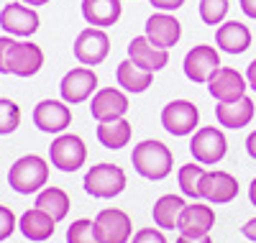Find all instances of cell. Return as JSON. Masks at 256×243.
I'll list each match as a JSON object with an SVG mask.
<instances>
[{
	"instance_id": "obj_1",
	"label": "cell",
	"mask_w": 256,
	"mask_h": 243,
	"mask_svg": "<svg viewBox=\"0 0 256 243\" xmlns=\"http://www.w3.org/2000/svg\"><path fill=\"white\" fill-rule=\"evenodd\" d=\"M131 164L134 169L144 176V180H152V182H162L166 180L174 169V156L169 146H164L156 138H146L141 144L134 146L131 151Z\"/></svg>"
},
{
	"instance_id": "obj_2",
	"label": "cell",
	"mask_w": 256,
	"mask_h": 243,
	"mask_svg": "<svg viewBox=\"0 0 256 243\" xmlns=\"http://www.w3.org/2000/svg\"><path fill=\"white\" fill-rule=\"evenodd\" d=\"M46 182H49V164L36 154H26V156L16 159L8 172V184L18 194L41 192V187H46Z\"/></svg>"
},
{
	"instance_id": "obj_41",
	"label": "cell",
	"mask_w": 256,
	"mask_h": 243,
	"mask_svg": "<svg viewBox=\"0 0 256 243\" xmlns=\"http://www.w3.org/2000/svg\"><path fill=\"white\" fill-rule=\"evenodd\" d=\"M248 200H251V205L256 208V176H254L251 184H248Z\"/></svg>"
},
{
	"instance_id": "obj_8",
	"label": "cell",
	"mask_w": 256,
	"mask_h": 243,
	"mask_svg": "<svg viewBox=\"0 0 256 243\" xmlns=\"http://www.w3.org/2000/svg\"><path fill=\"white\" fill-rule=\"evenodd\" d=\"M49 162L59 172H77L88 162V146L74 134H59L49 146Z\"/></svg>"
},
{
	"instance_id": "obj_6",
	"label": "cell",
	"mask_w": 256,
	"mask_h": 243,
	"mask_svg": "<svg viewBox=\"0 0 256 243\" xmlns=\"http://www.w3.org/2000/svg\"><path fill=\"white\" fill-rule=\"evenodd\" d=\"M74 59L80 64H84V67H98V64H102L105 59H108L110 54V38L108 34H105V28H95V26H88L82 28L74 38Z\"/></svg>"
},
{
	"instance_id": "obj_18",
	"label": "cell",
	"mask_w": 256,
	"mask_h": 243,
	"mask_svg": "<svg viewBox=\"0 0 256 243\" xmlns=\"http://www.w3.org/2000/svg\"><path fill=\"white\" fill-rule=\"evenodd\" d=\"M216 226V210L210 208V202H200L192 200L190 205H184L177 230L180 236H208Z\"/></svg>"
},
{
	"instance_id": "obj_12",
	"label": "cell",
	"mask_w": 256,
	"mask_h": 243,
	"mask_svg": "<svg viewBox=\"0 0 256 243\" xmlns=\"http://www.w3.org/2000/svg\"><path fill=\"white\" fill-rule=\"evenodd\" d=\"M41 67H44V52L38 44L31 41H13L8 56H6V70L8 74L16 77H34Z\"/></svg>"
},
{
	"instance_id": "obj_39",
	"label": "cell",
	"mask_w": 256,
	"mask_h": 243,
	"mask_svg": "<svg viewBox=\"0 0 256 243\" xmlns=\"http://www.w3.org/2000/svg\"><path fill=\"white\" fill-rule=\"evenodd\" d=\"M246 82H248V87L256 92V59L254 62H248V67H246Z\"/></svg>"
},
{
	"instance_id": "obj_11",
	"label": "cell",
	"mask_w": 256,
	"mask_h": 243,
	"mask_svg": "<svg viewBox=\"0 0 256 243\" xmlns=\"http://www.w3.org/2000/svg\"><path fill=\"white\" fill-rule=\"evenodd\" d=\"M98 236L102 243H128L134 238V220L120 208H105L95 215Z\"/></svg>"
},
{
	"instance_id": "obj_5",
	"label": "cell",
	"mask_w": 256,
	"mask_h": 243,
	"mask_svg": "<svg viewBox=\"0 0 256 243\" xmlns=\"http://www.w3.org/2000/svg\"><path fill=\"white\" fill-rule=\"evenodd\" d=\"M220 67H223L220 49L212 46V44H195V46L184 54V62H182L184 77L190 82H198V84H208V80Z\"/></svg>"
},
{
	"instance_id": "obj_26",
	"label": "cell",
	"mask_w": 256,
	"mask_h": 243,
	"mask_svg": "<svg viewBox=\"0 0 256 243\" xmlns=\"http://www.w3.org/2000/svg\"><path fill=\"white\" fill-rule=\"evenodd\" d=\"M131 136H134V128L126 118H116V120H105V123H98V141L110 148V151H118L123 146L131 144Z\"/></svg>"
},
{
	"instance_id": "obj_13",
	"label": "cell",
	"mask_w": 256,
	"mask_h": 243,
	"mask_svg": "<svg viewBox=\"0 0 256 243\" xmlns=\"http://www.w3.org/2000/svg\"><path fill=\"white\" fill-rule=\"evenodd\" d=\"M128 108H131L128 92L120 90V87H100V90L90 98V113L98 123L126 118Z\"/></svg>"
},
{
	"instance_id": "obj_20",
	"label": "cell",
	"mask_w": 256,
	"mask_h": 243,
	"mask_svg": "<svg viewBox=\"0 0 256 243\" xmlns=\"http://www.w3.org/2000/svg\"><path fill=\"white\" fill-rule=\"evenodd\" d=\"M251 28L241 20H223V24L216 28V46L226 54H244L251 46Z\"/></svg>"
},
{
	"instance_id": "obj_22",
	"label": "cell",
	"mask_w": 256,
	"mask_h": 243,
	"mask_svg": "<svg viewBox=\"0 0 256 243\" xmlns=\"http://www.w3.org/2000/svg\"><path fill=\"white\" fill-rule=\"evenodd\" d=\"M123 16L120 0H82V18L95 28H110Z\"/></svg>"
},
{
	"instance_id": "obj_14",
	"label": "cell",
	"mask_w": 256,
	"mask_h": 243,
	"mask_svg": "<svg viewBox=\"0 0 256 243\" xmlns=\"http://www.w3.org/2000/svg\"><path fill=\"white\" fill-rule=\"evenodd\" d=\"M38 13L26 6V3H8L0 10V28L8 36H18V38H28L38 31Z\"/></svg>"
},
{
	"instance_id": "obj_31",
	"label": "cell",
	"mask_w": 256,
	"mask_h": 243,
	"mask_svg": "<svg viewBox=\"0 0 256 243\" xmlns=\"http://www.w3.org/2000/svg\"><path fill=\"white\" fill-rule=\"evenodd\" d=\"M20 126V108L18 102L0 98V136H8Z\"/></svg>"
},
{
	"instance_id": "obj_35",
	"label": "cell",
	"mask_w": 256,
	"mask_h": 243,
	"mask_svg": "<svg viewBox=\"0 0 256 243\" xmlns=\"http://www.w3.org/2000/svg\"><path fill=\"white\" fill-rule=\"evenodd\" d=\"M10 44H13V36H0V72L3 74H8V70H6V56H8V49H10Z\"/></svg>"
},
{
	"instance_id": "obj_38",
	"label": "cell",
	"mask_w": 256,
	"mask_h": 243,
	"mask_svg": "<svg viewBox=\"0 0 256 243\" xmlns=\"http://www.w3.org/2000/svg\"><path fill=\"white\" fill-rule=\"evenodd\" d=\"M174 243H212L210 233L208 236H180Z\"/></svg>"
},
{
	"instance_id": "obj_23",
	"label": "cell",
	"mask_w": 256,
	"mask_h": 243,
	"mask_svg": "<svg viewBox=\"0 0 256 243\" xmlns=\"http://www.w3.org/2000/svg\"><path fill=\"white\" fill-rule=\"evenodd\" d=\"M54 226H56V220L52 215H46L44 210H38L36 205L18 218V230L24 233V238H28L34 243L49 240L54 236Z\"/></svg>"
},
{
	"instance_id": "obj_27",
	"label": "cell",
	"mask_w": 256,
	"mask_h": 243,
	"mask_svg": "<svg viewBox=\"0 0 256 243\" xmlns=\"http://www.w3.org/2000/svg\"><path fill=\"white\" fill-rule=\"evenodd\" d=\"M36 208L44 210L46 215H52L56 223H59V220L67 218L72 202H70V194L64 192L62 187H44V190L36 194Z\"/></svg>"
},
{
	"instance_id": "obj_9",
	"label": "cell",
	"mask_w": 256,
	"mask_h": 243,
	"mask_svg": "<svg viewBox=\"0 0 256 243\" xmlns=\"http://www.w3.org/2000/svg\"><path fill=\"white\" fill-rule=\"evenodd\" d=\"M98 92V74L92 67H74L59 82V95L67 105H80Z\"/></svg>"
},
{
	"instance_id": "obj_24",
	"label": "cell",
	"mask_w": 256,
	"mask_h": 243,
	"mask_svg": "<svg viewBox=\"0 0 256 243\" xmlns=\"http://www.w3.org/2000/svg\"><path fill=\"white\" fill-rule=\"evenodd\" d=\"M116 82L120 90H126L128 95H141L146 92L154 82V72H148L138 64H134L131 59H123L116 70Z\"/></svg>"
},
{
	"instance_id": "obj_17",
	"label": "cell",
	"mask_w": 256,
	"mask_h": 243,
	"mask_svg": "<svg viewBox=\"0 0 256 243\" xmlns=\"http://www.w3.org/2000/svg\"><path fill=\"white\" fill-rule=\"evenodd\" d=\"M246 90H248L246 74H241L238 70H233V67H220L216 74L208 80V92L218 102L238 100V98L246 95Z\"/></svg>"
},
{
	"instance_id": "obj_16",
	"label": "cell",
	"mask_w": 256,
	"mask_h": 243,
	"mask_svg": "<svg viewBox=\"0 0 256 243\" xmlns=\"http://www.w3.org/2000/svg\"><path fill=\"white\" fill-rule=\"evenodd\" d=\"M72 123V110L64 100H41L34 108V126L44 134H64Z\"/></svg>"
},
{
	"instance_id": "obj_42",
	"label": "cell",
	"mask_w": 256,
	"mask_h": 243,
	"mask_svg": "<svg viewBox=\"0 0 256 243\" xmlns=\"http://www.w3.org/2000/svg\"><path fill=\"white\" fill-rule=\"evenodd\" d=\"M20 3H26V6L36 8V6H46V3H52V0H20Z\"/></svg>"
},
{
	"instance_id": "obj_4",
	"label": "cell",
	"mask_w": 256,
	"mask_h": 243,
	"mask_svg": "<svg viewBox=\"0 0 256 243\" xmlns=\"http://www.w3.org/2000/svg\"><path fill=\"white\" fill-rule=\"evenodd\" d=\"M190 154L195 156L198 164L212 166L226 159L228 154V138L218 126H202L190 138Z\"/></svg>"
},
{
	"instance_id": "obj_33",
	"label": "cell",
	"mask_w": 256,
	"mask_h": 243,
	"mask_svg": "<svg viewBox=\"0 0 256 243\" xmlns=\"http://www.w3.org/2000/svg\"><path fill=\"white\" fill-rule=\"evenodd\" d=\"M131 243H166V238L162 228H141L134 233Z\"/></svg>"
},
{
	"instance_id": "obj_21",
	"label": "cell",
	"mask_w": 256,
	"mask_h": 243,
	"mask_svg": "<svg viewBox=\"0 0 256 243\" xmlns=\"http://www.w3.org/2000/svg\"><path fill=\"white\" fill-rule=\"evenodd\" d=\"M256 116V108H254V100L248 95L238 98V100H230V102H218L216 105V120L218 126L223 128H230V130H238V128H246Z\"/></svg>"
},
{
	"instance_id": "obj_29",
	"label": "cell",
	"mask_w": 256,
	"mask_h": 243,
	"mask_svg": "<svg viewBox=\"0 0 256 243\" xmlns=\"http://www.w3.org/2000/svg\"><path fill=\"white\" fill-rule=\"evenodd\" d=\"M198 10H200V18L205 26H220L228 18L230 0H200Z\"/></svg>"
},
{
	"instance_id": "obj_34",
	"label": "cell",
	"mask_w": 256,
	"mask_h": 243,
	"mask_svg": "<svg viewBox=\"0 0 256 243\" xmlns=\"http://www.w3.org/2000/svg\"><path fill=\"white\" fill-rule=\"evenodd\" d=\"M152 3V8H156V10H164V13H174V10H180L187 0H148Z\"/></svg>"
},
{
	"instance_id": "obj_30",
	"label": "cell",
	"mask_w": 256,
	"mask_h": 243,
	"mask_svg": "<svg viewBox=\"0 0 256 243\" xmlns=\"http://www.w3.org/2000/svg\"><path fill=\"white\" fill-rule=\"evenodd\" d=\"M67 243H102L98 236V226L90 218H80L67 228Z\"/></svg>"
},
{
	"instance_id": "obj_36",
	"label": "cell",
	"mask_w": 256,
	"mask_h": 243,
	"mask_svg": "<svg viewBox=\"0 0 256 243\" xmlns=\"http://www.w3.org/2000/svg\"><path fill=\"white\" fill-rule=\"evenodd\" d=\"M241 236L256 243V218H251V220H246V223L241 226Z\"/></svg>"
},
{
	"instance_id": "obj_19",
	"label": "cell",
	"mask_w": 256,
	"mask_h": 243,
	"mask_svg": "<svg viewBox=\"0 0 256 243\" xmlns=\"http://www.w3.org/2000/svg\"><path fill=\"white\" fill-rule=\"evenodd\" d=\"M128 59L138 67L148 72H162L169 64V49L156 46L154 41H148L146 36H134L128 41Z\"/></svg>"
},
{
	"instance_id": "obj_37",
	"label": "cell",
	"mask_w": 256,
	"mask_h": 243,
	"mask_svg": "<svg viewBox=\"0 0 256 243\" xmlns=\"http://www.w3.org/2000/svg\"><path fill=\"white\" fill-rule=\"evenodd\" d=\"M238 6H241V10H244L246 18L256 20V0H238Z\"/></svg>"
},
{
	"instance_id": "obj_28",
	"label": "cell",
	"mask_w": 256,
	"mask_h": 243,
	"mask_svg": "<svg viewBox=\"0 0 256 243\" xmlns=\"http://www.w3.org/2000/svg\"><path fill=\"white\" fill-rule=\"evenodd\" d=\"M205 174V166L192 162V164H182L180 172H177V182H180V190L184 197L190 200H200V180Z\"/></svg>"
},
{
	"instance_id": "obj_3",
	"label": "cell",
	"mask_w": 256,
	"mask_h": 243,
	"mask_svg": "<svg viewBox=\"0 0 256 243\" xmlns=\"http://www.w3.org/2000/svg\"><path fill=\"white\" fill-rule=\"evenodd\" d=\"M126 182L128 176L126 172L118 166V164H95L88 169V174H84V192H88L90 197H98V200H110V197H118L123 190H126Z\"/></svg>"
},
{
	"instance_id": "obj_15",
	"label": "cell",
	"mask_w": 256,
	"mask_h": 243,
	"mask_svg": "<svg viewBox=\"0 0 256 243\" xmlns=\"http://www.w3.org/2000/svg\"><path fill=\"white\" fill-rule=\"evenodd\" d=\"M144 36L148 41H154L156 46H162V49H172L182 38V24H180V18L174 13L156 10V13H152L146 18Z\"/></svg>"
},
{
	"instance_id": "obj_40",
	"label": "cell",
	"mask_w": 256,
	"mask_h": 243,
	"mask_svg": "<svg viewBox=\"0 0 256 243\" xmlns=\"http://www.w3.org/2000/svg\"><path fill=\"white\" fill-rule=\"evenodd\" d=\"M246 154L256 162V130H251V134L246 136Z\"/></svg>"
},
{
	"instance_id": "obj_10",
	"label": "cell",
	"mask_w": 256,
	"mask_h": 243,
	"mask_svg": "<svg viewBox=\"0 0 256 243\" xmlns=\"http://www.w3.org/2000/svg\"><path fill=\"white\" fill-rule=\"evenodd\" d=\"M238 197V180L230 172L223 169H212L202 174L200 180V200L210 205H228Z\"/></svg>"
},
{
	"instance_id": "obj_7",
	"label": "cell",
	"mask_w": 256,
	"mask_h": 243,
	"mask_svg": "<svg viewBox=\"0 0 256 243\" xmlns=\"http://www.w3.org/2000/svg\"><path fill=\"white\" fill-rule=\"evenodd\" d=\"M200 123V110L190 100H172L162 108V126L169 136H192Z\"/></svg>"
},
{
	"instance_id": "obj_32",
	"label": "cell",
	"mask_w": 256,
	"mask_h": 243,
	"mask_svg": "<svg viewBox=\"0 0 256 243\" xmlns=\"http://www.w3.org/2000/svg\"><path fill=\"white\" fill-rule=\"evenodd\" d=\"M16 228H18V220H16L13 210L6 208V205H0V240L10 238Z\"/></svg>"
},
{
	"instance_id": "obj_25",
	"label": "cell",
	"mask_w": 256,
	"mask_h": 243,
	"mask_svg": "<svg viewBox=\"0 0 256 243\" xmlns=\"http://www.w3.org/2000/svg\"><path fill=\"white\" fill-rule=\"evenodd\" d=\"M184 205L187 202H184L182 194H162L152 208L154 226L162 228V230H177V223H180V215H182Z\"/></svg>"
}]
</instances>
